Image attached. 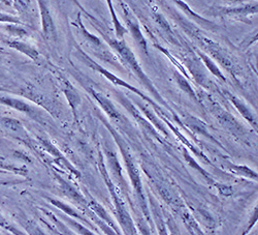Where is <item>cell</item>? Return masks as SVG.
I'll list each match as a JSON object with an SVG mask.
<instances>
[{
  "instance_id": "6da1fadb",
  "label": "cell",
  "mask_w": 258,
  "mask_h": 235,
  "mask_svg": "<svg viewBox=\"0 0 258 235\" xmlns=\"http://www.w3.org/2000/svg\"><path fill=\"white\" fill-rule=\"evenodd\" d=\"M109 42H110V45L122 56V58L125 60V62L128 63L129 66H131V68H132V69L134 70V72L139 76V78H140L141 80H143L144 83H146V84L148 85V87H150V88L152 89V91L155 92V90H154V88H153V86H152L151 82L149 81V79L147 78V76L144 74L143 70L141 69V67H140V65H139V62H138L137 58L135 57V55H134V53L131 51V49H129V48L125 45V42H124V41H119V40H112V39H110Z\"/></svg>"
},
{
  "instance_id": "7a4b0ae2",
  "label": "cell",
  "mask_w": 258,
  "mask_h": 235,
  "mask_svg": "<svg viewBox=\"0 0 258 235\" xmlns=\"http://www.w3.org/2000/svg\"><path fill=\"white\" fill-rule=\"evenodd\" d=\"M99 167H100V171L101 173L105 179V182L107 183V185H109L110 187V191H111V194H112V197H113V200H115L116 202V208H117V213H118V218L121 222V225H123L124 229L128 232V233H136V229L134 227V223H133V220L131 218V216L128 215V212L126 211L125 207H124V204L123 202L120 201V199L118 198V196L116 195L115 193V189L113 187V183L111 182L110 178H109V175H107L106 171L104 169V166H103V160L102 158H100V164H99Z\"/></svg>"
},
{
  "instance_id": "3957f363",
  "label": "cell",
  "mask_w": 258,
  "mask_h": 235,
  "mask_svg": "<svg viewBox=\"0 0 258 235\" xmlns=\"http://www.w3.org/2000/svg\"><path fill=\"white\" fill-rule=\"evenodd\" d=\"M116 139H117V142L121 148V152L123 154V157H124V160H125V163H126V167H127V170H128V174L129 176H131L132 178V182L137 191V193L141 199V203H142V207L144 208V210L146 211V204H145V197H144V194H143V186H142V181H141V177H140V174H139V170L138 168L136 167V165L134 164V161L132 159V156L129 155L127 148L123 145V142L121 144V142L119 141L118 139V136L116 135Z\"/></svg>"
},
{
  "instance_id": "277c9868",
  "label": "cell",
  "mask_w": 258,
  "mask_h": 235,
  "mask_svg": "<svg viewBox=\"0 0 258 235\" xmlns=\"http://www.w3.org/2000/svg\"><path fill=\"white\" fill-rule=\"evenodd\" d=\"M79 53H80V58L85 62V63H87L88 65V67H90L91 69H93V70H95V71H98L99 73H101L103 76H105L107 79L109 80H111L114 84H116V85H119V86H122V87H126V88H128V89H131V90H133L135 93H137L138 96H140L142 99H144V100H148L150 103H151L152 105H154L155 107H157L156 105H155V103H153L151 100L150 99H148L146 96H144L140 90H138L136 87H134V86H132V85H129V84H127L126 82H124L123 80H121V79H119V78H117L116 76H114L113 74H111L110 72H107L106 70H104L103 68H101L100 66H98L97 63L94 61V60H92L91 58H89L87 55H86L85 53H83L82 51H80L79 50Z\"/></svg>"
},
{
  "instance_id": "5b68a950",
  "label": "cell",
  "mask_w": 258,
  "mask_h": 235,
  "mask_svg": "<svg viewBox=\"0 0 258 235\" xmlns=\"http://www.w3.org/2000/svg\"><path fill=\"white\" fill-rule=\"evenodd\" d=\"M215 114H216L219 122L231 133L240 134V133L244 132L243 126L240 124V122L228 112H226L222 109H218L216 112H215Z\"/></svg>"
},
{
  "instance_id": "8992f818",
  "label": "cell",
  "mask_w": 258,
  "mask_h": 235,
  "mask_svg": "<svg viewBox=\"0 0 258 235\" xmlns=\"http://www.w3.org/2000/svg\"><path fill=\"white\" fill-rule=\"evenodd\" d=\"M88 91L91 92V95L94 97V99L99 103V105L102 107V109L106 112V114L109 115L110 117H112L115 120H119L121 118L120 113L117 111V109L114 107V105L107 100L106 98H104L102 95L96 92L94 89L90 88Z\"/></svg>"
},
{
  "instance_id": "52a82bcc",
  "label": "cell",
  "mask_w": 258,
  "mask_h": 235,
  "mask_svg": "<svg viewBox=\"0 0 258 235\" xmlns=\"http://www.w3.org/2000/svg\"><path fill=\"white\" fill-rule=\"evenodd\" d=\"M185 123H186V125L189 127L191 131L196 132L197 134H201L203 136H206V137H208V138H210L212 140H215L212 136H210V134L208 133L207 127H206V124L202 120H200V119H198L196 117H193V116L188 115L186 117Z\"/></svg>"
},
{
  "instance_id": "ba28073f",
  "label": "cell",
  "mask_w": 258,
  "mask_h": 235,
  "mask_svg": "<svg viewBox=\"0 0 258 235\" xmlns=\"http://www.w3.org/2000/svg\"><path fill=\"white\" fill-rule=\"evenodd\" d=\"M225 95L227 96L228 100H230V102L235 106V108L240 111V113L253 125L256 126V118L255 116L252 114V112L247 108L246 105L244 103H242L239 99H236L234 96H232L231 93L225 92Z\"/></svg>"
},
{
  "instance_id": "9c48e42d",
  "label": "cell",
  "mask_w": 258,
  "mask_h": 235,
  "mask_svg": "<svg viewBox=\"0 0 258 235\" xmlns=\"http://www.w3.org/2000/svg\"><path fill=\"white\" fill-rule=\"evenodd\" d=\"M64 93H66L68 101H69L70 105L72 106L74 115L77 116V109L81 104V97L79 96V93L75 89V87L72 86L69 82H67V86H66V88H64Z\"/></svg>"
},
{
  "instance_id": "30bf717a",
  "label": "cell",
  "mask_w": 258,
  "mask_h": 235,
  "mask_svg": "<svg viewBox=\"0 0 258 235\" xmlns=\"http://www.w3.org/2000/svg\"><path fill=\"white\" fill-rule=\"evenodd\" d=\"M89 206H90V208L95 212V213H97V216L98 217H100L102 220H104L106 223H109V224H113L112 223V221H111V219L109 218V216H107V213H106V211L103 209V207L100 205V204H98L97 202H95V201H91L90 202V204H89Z\"/></svg>"
},
{
  "instance_id": "8fae6325",
  "label": "cell",
  "mask_w": 258,
  "mask_h": 235,
  "mask_svg": "<svg viewBox=\"0 0 258 235\" xmlns=\"http://www.w3.org/2000/svg\"><path fill=\"white\" fill-rule=\"evenodd\" d=\"M177 82H178L179 86L181 87L182 90H184L186 93H188V96H190L193 100L197 101L198 98H197V95H196L195 90L192 89V87L190 86V84L186 81L185 78H183V77L180 76V75H177Z\"/></svg>"
},
{
  "instance_id": "7c38bea8",
  "label": "cell",
  "mask_w": 258,
  "mask_h": 235,
  "mask_svg": "<svg viewBox=\"0 0 258 235\" xmlns=\"http://www.w3.org/2000/svg\"><path fill=\"white\" fill-rule=\"evenodd\" d=\"M183 220H184V222H185L187 228L189 229V231H190L191 233H200V234L203 233V232L201 231V228L199 227V225H198L197 222L195 221V219H193V218L190 216V213H187V212L184 213V215H183Z\"/></svg>"
},
{
  "instance_id": "4fadbf2b",
  "label": "cell",
  "mask_w": 258,
  "mask_h": 235,
  "mask_svg": "<svg viewBox=\"0 0 258 235\" xmlns=\"http://www.w3.org/2000/svg\"><path fill=\"white\" fill-rule=\"evenodd\" d=\"M231 171L232 172H234L235 174H240V175H243V176H248V177H251V178H256L257 175L255 174V172H253L252 170H250L249 168L245 167V166H233L231 168Z\"/></svg>"
},
{
  "instance_id": "5bb4252c",
  "label": "cell",
  "mask_w": 258,
  "mask_h": 235,
  "mask_svg": "<svg viewBox=\"0 0 258 235\" xmlns=\"http://www.w3.org/2000/svg\"><path fill=\"white\" fill-rule=\"evenodd\" d=\"M53 203H54L56 206H58L59 208H61L62 210L66 211V212L68 213V215L73 216V217H75V218H78V219H80V220H82V221H85V220L83 219V217H82V216H80L79 213H78L74 208L70 207L69 205L64 204V203H62V202H59V201H53Z\"/></svg>"
},
{
  "instance_id": "9a60e30c",
  "label": "cell",
  "mask_w": 258,
  "mask_h": 235,
  "mask_svg": "<svg viewBox=\"0 0 258 235\" xmlns=\"http://www.w3.org/2000/svg\"><path fill=\"white\" fill-rule=\"evenodd\" d=\"M201 56H202V58L204 59V61L206 62V65H207V67L209 68V70H210L214 75H216L218 78H221L222 80H225V78L223 77V75L221 74V72L219 71V69L214 65V63L211 61V59H210L209 57L205 56L204 54H201Z\"/></svg>"
},
{
  "instance_id": "2e32d148",
  "label": "cell",
  "mask_w": 258,
  "mask_h": 235,
  "mask_svg": "<svg viewBox=\"0 0 258 235\" xmlns=\"http://www.w3.org/2000/svg\"><path fill=\"white\" fill-rule=\"evenodd\" d=\"M217 186H218V189H219L221 194H223V195H225V196H229V195L232 194V189H231L230 186L224 185V184H221V185H220V184H217Z\"/></svg>"
}]
</instances>
